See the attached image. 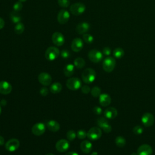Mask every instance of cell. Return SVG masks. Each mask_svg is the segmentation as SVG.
<instances>
[{
  "instance_id": "6da1fadb",
  "label": "cell",
  "mask_w": 155,
  "mask_h": 155,
  "mask_svg": "<svg viewBox=\"0 0 155 155\" xmlns=\"http://www.w3.org/2000/svg\"><path fill=\"white\" fill-rule=\"evenodd\" d=\"M96 77V71L91 68L85 69L82 73V79L85 84H91L94 81Z\"/></svg>"
},
{
  "instance_id": "7a4b0ae2",
  "label": "cell",
  "mask_w": 155,
  "mask_h": 155,
  "mask_svg": "<svg viewBox=\"0 0 155 155\" xmlns=\"http://www.w3.org/2000/svg\"><path fill=\"white\" fill-rule=\"evenodd\" d=\"M116 66V60L114 58L108 56L102 62V68L107 73L111 72Z\"/></svg>"
},
{
  "instance_id": "3957f363",
  "label": "cell",
  "mask_w": 155,
  "mask_h": 155,
  "mask_svg": "<svg viewBox=\"0 0 155 155\" xmlns=\"http://www.w3.org/2000/svg\"><path fill=\"white\" fill-rule=\"evenodd\" d=\"M59 54L60 51L57 47L51 46L46 50L45 53V57L47 60L52 61L55 60L59 56Z\"/></svg>"
},
{
  "instance_id": "277c9868",
  "label": "cell",
  "mask_w": 155,
  "mask_h": 155,
  "mask_svg": "<svg viewBox=\"0 0 155 155\" xmlns=\"http://www.w3.org/2000/svg\"><path fill=\"white\" fill-rule=\"evenodd\" d=\"M85 5L81 2H76L71 5L70 7V12L76 16H79L84 13L85 11Z\"/></svg>"
},
{
  "instance_id": "5b68a950",
  "label": "cell",
  "mask_w": 155,
  "mask_h": 155,
  "mask_svg": "<svg viewBox=\"0 0 155 155\" xmlns=\"http://www.w3.org/2000/svg\"><path fill=\"white\" fill-rule=\"evenodd\" d=\"M88 57L91 62L98 63L103 59V53L98 50L93 49L88 52Z\"/></svg>"
},
{
  "instance_id": "8992f818",
  "label": "cell",
  "mask_w": 155,
  "mask_h": 155,
  "mask_svg": "<svg viewBox=\"0 0 155 155\" xmlns=\"http://www.w3.org/2000/svg\"><path fill=\"white\" fill-rule=\"evenodd\" d=\"M82 83L78 78H70L67 79L66 85L67 88L71 90H78L81 87Z\"/></svg>"
},
{
  "instance_id": "52a82bcc",
  "label": "cell",
  "mask_w": 155,
  "mask_h": 155,
  "mask_svg": "<svg viewBox=\"0 0 155 155\" xmlns=\"http://www.w3.org/2000/svg\"><path fill=\"white\" fill-rule=\"evenodd\" d=\"M102 136V131L99 127H93L91 128L87 132V137L91 140H96L101 138Z\"/></svg>"
},
{
  "instance_id": "ba28073f",
  "label": "cell",
  "mask_w": 155,
  "mask_h": 155,
  "mask_svg": "<svg viewBox=\"0 0 155 155\" xmlns=\"http://www.w3.org/2000/svg\"><path fill=\"white\" fill-rule=\"evenodd\" d=\"M20 145V142L19 140L15 138H12L8 140L5 145V149L10 151V152H13L18 149Z\"/></svg>"
},
{
  "instance_id": "9c48e42d",
  "label": "cell",
  "mask_w": 155,
  "mask_h": 155,
  "mask_svg": "<svg viewBox=\"0 0 155 155\" xmlns=\"http://www.w3.org/2000/svg\"><path fill=\"white\" fill-rule=\"evenodd\" d=\"M141 122L146 127H151L154 122V117L151 113H145L142 115L141 117Z\"/></svg>"
},
{
  "instance_id": "30bf717a",
  "label": "cell",
  "mask_w": 155,
  "mask_h": 155,
  "mask_svg": "<svg viewBox=\"0 0 155 155\" xmlns=\"http://www.w3.org/2000/svg\"><path fill=\"white\" fill-rule=\"evenodd\" d=\"M97 124L99 128H102L104 131L107 133L111 132L112 130L111 126L109 124L108 120L105 117H99L97 120Z\"/></svg>"
},
{
  "instance_id": "8fae6325",
  "label": "cell",
  "mask_w": 155,
  "mask_h": 155,
  "mask_svg": "<svg viewBox=\"0 0 155 155\" xmlns=\"http://www.w3.org/2000/svg\"><path fill=\"white\" fill-rule=\"evenodd\" d=\"M53 43L56 46H62L65 43V38L64 35L58 31L54 32L51 36Z\"/></svg>"
},
{
  "instance_id": "7c38bea8",
  "label": "cell",
  "mask_w": 155,
  "mask_h": 155,
  "mask_svg": "<svg viewBox=\"0 0 155 155\" xmlns=\"http://www.w3.org/2000/svg\"><path fill=\"white\" fill-rule=\"evenodd\" d=\"M70 17V15L69 12L67 10L62 9L58 14V21L60 24H65L68 21Z\"/></svg>"
},
{
  "instance_id": "4fadbf2b",
  "label": "cell",
  "mask_w": 155,
  "mask_h": 155,
  "mask_svg": "<svg viewBox=\"0 0 155 155\" xmlns=\"http://www.w3.org/2000/svg\"><path fill=\"white\" fill-rule=\"evenodd\" d=\"M45 125L44 123L38 122L36 123L31 128V132L36 136H41L45 131Z\"/></svg>"
},
{
  "instance_id": "5bb4252c",
  "label": "cell",
  "mask_w": 155,
  "mask_h": 155,
  "mask_svg": "<svg viewBox=\"0 0 155 155\" xmlns=\"http://www.w3.org/2000/svg\"><path fill=\"white\" fill-rule=\"evenodd\" d=\"M38 81L42 85L44 86H48L51 84L52 78L48 73L42 72L38 75Z\"/></svg>"
},
{
  "instance_id": "9a60e30c",
  "label": "cell",
  "mask_w": 155,
  "mask_h": 155,
  "mask_svg": "<svg viewBox=\"0 0 155 155\" xmlns=\"http://www.w3.org/2000/svg\"><path fill=\"white\" fill-rule=\"evenodd\" d=\"M70 147L69 142L66 139H60L59 140L55 145L56 149L61 153L65 152Z\"/></svg>"
},
{
  "instance_id": "2e32d148",
  "label": "cell",
  "mask_w": 155,
  "mask_h": 155,
  "mask_svg": "<svg viewBox=\"0 0 155 155\" xmlns=\"http://www.w3.org/2000/svg\"><path fill=\"white\" fill-rule=\"evenodd\" d=\"M138 155H152V147L148 144H142L140 145L137 150Z\"/></svg>"
},
{
  "instance_id": "e0dca14e",
  "label": "cell",
  "mask_w": 155,
  "mask_h": 155,
  "mask_svg": "<svg viewBox=\"0 0 155 155\" xmlns=\"http://www.w3.org/2000/svg\"><path fill=\"white\" fill-rule=\"evenodd\" d=\"M84 47V43L82 40L79 38H74L71 44V50L74 52H79Z\"/></svg>"
},
{
  "instance_id": "ac0fdd59",
  "label": "cell",
  "mask_w": 155,
  "mask_h": 155,
  "mask_svg": "<svg viewBox=\"0 0 155 155\" xmlns=\"http://www.w3.org/2000/svg\"><path fill=\"white\" fill-rule=\"evenodd\" d=\"M12 90V85L7 81H2L0 82V93L2 94H8Z\"/></svg>"
},
{
  "instance_id": "d6986e66",
  "label": "cell",
  "mask_w": 155,
  "mask_h": 155,
  "mask_svg": "<svg viewBox=\"0 0 155 155\" xmlns=\"http://www.w3.org/2000/svg\"><path fill=\"white\" fill-rule=\"evenodd\" d=\"M99 102L101 106L107 107L108 106L111 102V98L110 96L107 93H102L99 96Z\"/></svg>"
},
{
  "instance_id": "ffe728a7",
  "label": "cell",
  "mask_w": 155,
  "mask_h": 155,
  "mask_svg": "<svg viewBox=\"0 0 155 155\" xmlns=\"http://www.w3.org/2000/svg\"><path fill=\"white\" fill-rule=\"evenodd\" d=\"M104 116L108 119H113L117 116V110L114 107H108L104 111Z\"/></svg>"
},
{
  "instance_id": "44dd1931",
  "label": "cell",
  "mask_w": 155,
  "mask_h": 155,
  "mask_svg": "<svg viewBox=\"0 0 155 155\" xmlns=\"http://www.w3.org/2000/svg\"><path fill=\"white\" fill-rule=\"evenodd\" d=\"M90 28V25L88 22H83L78 24L76 27V31L79 35H84L89 30Z\"/></svg>"
},
{
  "instance_id": "7402d4cb",
  "label": "cell",
  "mask_w": 155,
  "mask_h": 155,
  "mask_svg": "<svg viewBox=\"0 0 155 155\" xmlns=\"http://www.w3.org/2000/svg\"><path fill=\"white\" fill-rule=\"evenodd\" d=\"M80 148L83 153L88 154L91 152L93 148V145L90 141L85 140L81 143Z\"/></svg>"
},
{
  "instance_id": "603a6c76",
  "label": "cell",
  "mask_w": 155,
  "mask_h": 155,
  "mask_svg": "<svg viewBox=\"0 0 155 155\" xmlns=\"http://www.w3.org/2000/svg\"><path fill=\"white\" fill-rule=\"evenodd\" d=\"M46 125L47 128L52 132H56L60 129L59 124L57 121L54 120H51L47 122Z\"/></svg>"
},
{
  "instance_id": "cb8c5ba5",
  "label": "cell",
  "mask_w": 155,
  "mask_h": 155,
  "mask_svg": "<svg viewBox=\"0 0 155 155\" xmlns=\"http://www.w3.org/2000/svg\"><path fill=\"white\" fill-rule=\"evenodd\" d=\"M74 73V64H68L66 65L64 68V73L65 76L70 77Z\"/></svg>"
},
{
  "instance_id": "d4e9b609",
  "label": "cell",
  "mask_w": 155,
  "mask_h": 155,
  "mask_svg": "<svg viewBox=\"0 0 155 155\" xmlns=\"http://www.w3.org/2000/svg\"><path fill=\"white\" fill-rule=\"evenodd\" d=\"M62 88V84L59 82H54L51 85L50 87V91L53 94H56L59 93Z\"/></svg>"
},
{
  "instance_id": "484cf974",
  "label": "cell",
  "mask_w": 155,
  "mask_h": 155,
  "mask_svg": "<svg viewBox=\"0 0 155 155\" xmlns=\"http://www.w3.org/2000/svg\"><path fill=\"white\" fill-rule=\"evenodd\" d=\"M10 18L11 21L15 24H18V23L20 22V21H21V19H22L21 15L19 13H18L17 12H12L10 13Z\"/></svg>"
},
{
  "instance_id": "4316f807",
  "label": "cell",
  "mask_w": 155,
  "mask_h": 155,
  "mask_svg": "<svg viewBox=\"0 0 155 155\" xmlns=\"http://www.w3.org/2000/svg\"><path fill=\"white\" fill-rule=\"evenodd\" d=\"M124 54H125L124 50L120 47L116 48L113 51V54L114 57L117 59L122 58L124 56Z\"/></svg>"
},
{
  "instance_id": "83f0119b",
  "label": "cell",
  "mask_w": 155,
  "mask_h": 155,
  "mask_svg": "<svg viewBox=\"0 0 155 155\" xmlns=\"http://www.w3.org/2000/svg\"><path fill=\"white\" fill-rule=\"evenodd\" d=\"M85 65V61L82 58L78 57L74 60V65L77 68H82Z\"/></svg>"
},
{
  "instance_id": "f1b7e54d",
  "label": "cell",
  "mask_w": 155,
  "mask_h": 155,
  "mask_svg": "<svg viewBox=\"0 0 155 155\" xmlns=\"http://www.w3.org/2000/svg\"><path fill=\"white\" fill-rule=\"evenodd\" d=\"M114 142L118 147L122 148L126 144V140L123 136H119L116 137V139L114 140Z\"/></svg>"
},
{
  "instance_id": "f546056e",
  "label": "cell",
  "mask_w": 155,
  "mask_h": 155,
  "mask_svg": "<svg viewBox=\"0 0 155 155\" xmlns=\"http://www.w3.org/2000/svg\"><path fill=\"white\" fill-rule=\"evenodd\" d=\"M24 29H25L24 25L23 24V23L20 22L18 24H16V25L15 26L14 30H15V32L16 34L21 35L24 32Z\"/></svg>"
},
{
  "instance_id": "4dcf8cb0",
  "label": "cell",
  "mask_w": 155,
  "mask_h": 155,
  "mask_svg": "<svg viewBox=\"0 0 155 155\" xmlns=\"http://www.w3.org/2000/svg\"><path fill=\"white\" fill-rule=\"evenodd\" d=\"M91 92V94L92 95V96L94 97H99V96L101 94V88L98 87H94L92 88V89L90 91Z\"/></svg>"
},
{
  "instance_id": "1f68e13d",
  "label": "cell",
  "mask_w": 155,
  "mask_h": 155,
  "mask_svg": "<svg viewBox=\"0 0 155 155\" xmlns=\"http://www.w3.org/2000/svg\"><path fill=\"white\" fill-rule=\"evenodd\" d=\"M82 38L84 39V41H85V42H86L87 44H91L94 41L93 36L88 33L84 34L82 36Z\"/></svg>"
},
{
  "instance_id": "d6a6232c",
  "label": "cell",
  "mask_w": 155,
  "mask_h": 155,
  "mask_svg": "<svg viewBox=\"0 0 155 155\" xmlns=\"http://www.w3.org/2000/svg\"><path fill=\"white\" fill-rule=\"evenodd\" d=\"M66 137L68 140H70V141L73 140L76 137V133L74 131H73L72 130H69L67 131V133L66 134Z\"/></svg>"
},
{
  "instance_id": "836d02e7",
  "label": "cell",
  "mask_w": 155,
  "mask_h": 155,
  "mask_svg": "<svg viewBox=\"0 0 155 155\" xmlns=\"http://www.w3.org/2000/svg\"><path fill=\"white\" fill-rule=\"evenodd\" d=\"M133 132L134 134H135L136 135H140L143 133V128L142 127H141L140 125H136L133 127Z\"/></svg>"
},
{
  "instance_id": "e575fe53",
  "label": "cell",
  "mask_w": 155,
  "mask_h": 155,
  "mask_svg": "<svg viewBox=\"0 0 155 155\" xmlns=\"http://www.w3.org/2000/svg\"><path fill=\"white\" fill-rule=\"evenodd\" d=\"M58 5L62 8H67L69 7L70 2L69 0H58Z\"/></svg>"
},
{
  "instance_id": "d590c367",
  "label": "cell",
  "mask_w": 155,
  "mask_h": 155,
  "mask_svg": "<svg viewBox=\"0 0 155 155\" xmlns=\"http://www.w3.org/2000/svg\"><path fill=\"white\" fill-rule=\"evenodd\" d=\"M76 136L79 139H84L86 137H87V133L85 130H80L78 131L76 133Z\"/></svg>"
},
{
  "instance_id": "8d00e7d4",
  "label": "cell",
  "mask_w": 155,
  "mask_h": 155,
  "mask_svg": "<svg viewBox=\"0 0 155 155\" xmlns=\"http://www.w3.org/2000/svg\"><path fill=\"white\" fill-rule=\"evenodd\" d=\"M22 7H23V6H22V4L21 1L15 2L13 6V8L15 10V12H17L21 10Z\"/></svg>"
},
{
  "instance_id": "74e56055",
  "label": "cell",
  "mask_w": 155,
  "mask_h": 155,
  "mask_svg": "<svg viewBox=\"0 0 155 155\" xmlns=\"http://www.w3.org/2000/svg\"><path fill=\"white\" fill-rule=\"evenodd\" d=\"M61 56L63 59H67L70 57V53L67 50H62L61 51Z\"/></svg>"
},
{
  "instance_id": "f35d334b",
  "label": "cell",
  "mask_w": 155,
  "mask_h": 155,
  "mask_svg": "<svg viewBox=\"0 0 155 155\" xmlns=\"http://www.w3.org/2000/svg\"><path fill=\"white\" fill-rule=\"evenodd\" d=\"M48 89L46 87H42L40 89L39 93L42 96H46L48 94Z\"/></svg>"
},
{
  "instance_id": "ab89813d",
  "label": "cell",
  "mask_w": 155,
  "mask_h": 155,
  "mask_svg": "<svg viewBox=\"0 0 155 155\" xmlns=\"http://www.w3.org/2000/svg\"><path fill=\"white\" fill-rule=\"evenodd\" d=\"M81 91L84 94H88L91 91V89L88 85H85L81 87Z\"/></svg>"
},
{
  "instance_id": "60d3db41",
  "label": "cell",
  "mask_w": 155,
  "mask_h": 155,
  "mask_svg": "<svg viewBox=\"0 0 155 155\" xmlns=\"http://www.w3.org/2000/svg\"><path fill=\"white\" fill-rule=\"evenodd\" d=\"M93 113L94 114H96L97 115H100L102 113V108L101 107H99L98 106H96V107H94L93 108Z\"/></svg>"
},
{
  "instance_id": "b9f144b4",
  "label": "cell",
  "mask_w": 155,
  "mask_h": 155,
  "mask_svg": "<svg viewBox=\"0 0 155 155\" xmlns=\"http://www.w3.org/2000/svg\"><path fill=\"white\" fill-rule=\"evenodd\" d=\"M111 50L110 48L108 47H105L102 49V53L105 56H110L111 54Z\"/></svg>"
},
{
  "instance_id": "7bdbcfd3",
  "label": "cell",
  "mask_w": 155,
  "mask_h": 155,
  "mask_svg": "<svg viewBox=\"0 0 155 155\" xmlns=\"http://www.w3.org/2000/svg\"><path fill=\"white\" fill-rule=\"evenodd\" d=\"M5 25V22L4 21V19L1 18H0V30L2 29Z\"/></svg>"
},
{
  "instance_id": "ee69618b",
  "label": "cell",
  "mask_w": 155,
  "mask_h": 155,
  "mask_svg": "<svg viewBox=\"0 0 155 155\" xmlns=\"http://www.w3.org/2000/svg\"><path fill=\"white\" fill-rule=\"evenodd\" d=\"M65 155H79V154H78V153H77L76 152L70 151V152H68V153H67Z\"/></svg>"
},
{
  "instance_id": "f6af8a7d",
  "label": "cell",
  "mask_w": 155,
  "mask_h": 155,
  "mask_svg": "<svg viewBox=\"0 0 155 155\" xmlns=\"http://www.w3.org/2000/svg\"><path fill=\"white\" fill-rule=\"evenodd\" d=\"M4 143V139L2 136H0V145H2Z\"/></svg>"
},
{
  "instance_id": "bcb514c9",
  "label": "cell",
  "mask_w": 155,
  "mask_h": 155,
  "mask_svg": "<svg viewBox=\"0 0 155 155\" xmlns=\"http://www.w3.org/2000/svg\"><path fill=\"white\" fill-rule=\"evenodd\" d=\"M91 155H97V153L96 152V151L95 152H93Z\"/></svg>"
},
{
  "instance_id": "7dc6e473",
  "label": "cell",
  "mask_w": 155,
  "mask_h": 155,
  "mask_svg": "<svg viewBox=\"0 0 155 155\" xmlns=\"http://www.w3.org/2000/svg\"><path fill=\"white\" fill-rule=\"evenodd\" d=\"M130 155H138L137 154V153H135V152H133V153H132Z\"/></svg>"
},
{
  "instance_id": "c3c4849f",
  "label": "cell",
  "mask_w": 155,
  "mask_h": 155,
  "mask_svg": "<svg viewBox=\"0 0 155 155\" xmlns=\"http://www.w3.org/2000/svg\"><path fill=\"white\" fill-rule=\"evenodd\" d=\"M45 155H54V154H53V153H47Z\"/></svg>"
},
{
  "instance_id": "681fc988",
  "label": "cell",
  "mask_w": 155,
  "mask_h": 155,
  "mask_svg": "<svg viewBox=\"0 0 155 155\" xmlns=\"http://www.w3.org/2000/svg\"><path fill=\"white\" fill-rule=\"evenodd\" d=\"M1 111H2V109H1V105H0V114H1Z\"/></svg>"
},
{
  "instance_id": "f907efd6",
  "label": "cell",
  "mask_w": 155,
  "mask_h": 155,
  "mask_svg": "<svg viewBox=\"0 0 155 155\" xmlns=\"http://www.w3.org/2000/svg\"><path fill=\"white\" fill-rule=\"evenodd\" d=\"M26 0H19V1H21V2H25Z\"/></svg>"
}]
</instances>
